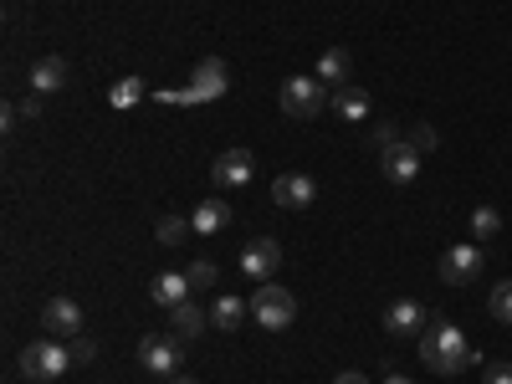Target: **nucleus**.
<instances>
[{"instance_id": "nucleus-1", "label": "nucleus", "mask_w": 512, "mask_h": 384, "mask_svg": "<svg viewBox=\"0 0 512 384\" xmlns=\"http://www.w3.org/2000/svg\"><path fill=\"white\" fill-rule=\"evenodd\" d=\"M420 359H425V369H436V374H461L477 354H472V344H466V333L456 323L436 318L431 328L420 333Z\"/></svg>"}, {"instance_id": "nucleus-2", "label": "nucleus", "mask_w": 512, "mask_h": 384, "mask_svg": "<svg viewBox=\"0 0 512 384\" xmlns=\"http://www.w3.org/2000/svg\"><path fill=\"white\" fill-rule=\"evenodd\" d=\"M231 88V72L221 57H205L190 72V88H154V103H175V108H200V103H221Z\"/></svg>"}, {"instance_id": "nucleus-3", "label": "nucleus", "mask_w": 512, "mask_h": 384, "mask_svg": "<svg viewBox=\"0 0 512 384\" xmlns=\"http://www.w3.org/2000/svg\"><path fill=\"white\" fill-rule=\"evenodd\" d=\"M72 369V349L62 344V338H36V344L21 349V374L36 379V384H52Z\"/></svg>"}, {"instance_id": "nucleus-4", "label": "nucleus", "mask_w": 512, "mask_h": 384, "mask_svg": "<svg viewBox=\"0 0 512 384\" xmlns=\"http://www.w3.org/2000/svg\"><path fill=\"white\" fill-rule=\"evenodd\" d=\"M251 318L262 323V328H272V333H282L297 318V297L287 287H277V282H262V287H256V297H251Z\"/></svg>"}, {"instance_id": "nucleus-5", "label": "nucleus", "mask_w": 512, "mask_h": 384, "mask_svg": "<svg viewBox=\"0 0 512 384\" xmlns=\"http://www.w3.org/2000/svg\"><path fill=\"white\" fill-rule=\"evenodd\" d=\"M328 108V88L318 77H287L282 82V113L287 118H297V123H308V118H318Z\"/></svg>"}, {"instance_id": "nucleus-6", "label": "nucleus", "mask_w": 512, "mask_h": 384, "mask_svg": "<svg viewBox=\"0 0 512 384\" xmlns=\"http://www.w3.org/2000/svg\"><path fill=\"white\" fill-rule=\"evenodd\" d=\"M180 359H185V338H139V364L159 379H175L180 374Z\"/></svg>"}, {"instance_id": "nucleus-7", "label": "nucleus", "mask_w": 512, "mask_h": 384, "mask_svg": "<svg viewBox=\"0 0 512 384\" xmlns=\"http://www.w3.org/2000/svg\"><path fill=\"white\" fill-rule=\"evenodd\" d=\"M477 277H482V246L456 241V246H446V251H441V282L466 287V282H477Z\"/></svg>"}, {"instance_id": "nucleus-8", "label": "nucleus", "mask_w": 512, "mask_h": 384, "mask_svg": "<svg viewBox=\"0 0 512 384\" xmlns=\"http://www.w3.org/2000/svg\"><path fill=\"white\" fill-rule=\"evenodd\" d=\"M379 169H384V180H390V185H415V175H420V149H415L410 139L384 144V149H379Z\"/></svg>"}, {"instance_id": "nucleus-9", "label": "nucleus", "mask_w": 512, "mask_h": 384, "mask_svg": "<svg viewBox=\"0 0 512 384\" xmlns=\"http://www.w3.org/2000/svg\"><path fill=\"white\" fill-rule=\"evenodd\" d=\"M256 175V154L251 149H226L216 164H210V180H216V190H246Z\"/></svg>"}, {"instance_id": "nucleus-10", "label": "nucleus", "mask_w": 512, "mask_h": 384, "mask_svg": "<svg viewBox=\"0 0 512 384\" xmlns=\"http://www.w3.org/2000/svg\"><path fill=\"white\" fill-rule=\"evenodd\" d=\"M277 267H282V246L272 236H256V241L241 246V277L267 282V277H277Z\"/></svg>"}, {"instance_id": "nucleus-11", "label": "nucleus", "mask_w": 512, "mask_h": 384, "mask_svg": "<svg viewBox=\"0 0 512 384\" xmlns=\"http://www.w3.org/2000/svg\"><path fill=\"white\" fill-rule=\"evenodd\" d=\"M425 328H431V313H425V303H415V297H400V303L384 308V333H395V338H420Z\"/></svg>"}, {"instance_id": "nucleus-12", "label": "nucleus", "mask_w": 512, "mask_h": 384, "mask_svg": "<svg viewBox=\"0 0 512 384\" xmlns=\"http://www.w3.org/2000/svg\"><path fill=\"white\" fill-rule=\"evenodd\" d=\"M41 328H47V338H77L82 333V308L72 303V297H52V303L41 308Z\"/></svg>"}, {"instance_id": "nucleus-13", "label": "nucleus", "mask_w": 512, "mask_h": 384, "mask_svg": "<svg viewBox=\"0 0 512 384\" xmlns=\"http://www.w3.org/2000/svg\"><path fill=\"white\" fill-rule=\"evenodd\" d=\"M313 195H318V185H313L308 175H277V180H272V200H277L282 210H308Z\"/></svg>"}, {"instance_id": "nucleus-14", "label": "nucleus", "mask_w": 512, "mask_h": 384, "mask_svg": "<svg viewBox=\"0 0 512 384\" xmlns=\"http://www.w3.org/2000/svg\"><path fill=\"white\" fill-rule=\"evenodd\" d=\"M190 226H195V236H221V231H231V205H226L221 195L200 200L195 216H190Z\"/></svg>"}, {"instance_id": "nucleus-15", "label": "nucleus", "mask_w": 512, "mask_h": 384, "mask_svg": "<svg viewBox=\"0 0 512 384\" xmlns=\"http://www.w3.org/2000/svg\"><path fill=\"white\" fill-rule=\"evenodd\" d=\"M190 292H195V287H190L185 272H154V282H149V297H154L159 308H180Z\"/></svg>"}, {"instance_id": "nucleus-16", "label": "nucleus", "mask_w": 512, "mask_h": 384, "mask_svg": "<svg viewBox=\"0 0 512 384\" xmlns=\"http://www.w3.org/2000/svg\"><path fill=\"white\" fill-rule=\"evenodd\" d=\"M349 72H354V57L344 47H328L318 57V82H323V88H349Z\"/></svg>"}, {"instance_id": "nucleus-17", "label": "nucleus", "mask_w": 512, "mask_h": 384, "mask_svg": "<svg viewBox=\"0 0 512 384\" xmlns=\"http://www.w3.org/2000/svg\"><path fill=\"white\" fill-rule=\"evenodd\" d=\"M57 88H67V62L62 57H41L36 67H31V93H57Z\"/></svg>"}, {"instance_id": "nucleus-18", "label": "nucleus", "mask_w": 512, "mask_h": 384, "mask_svg": "<svg viewBox=\"0 0 512 384\" xmlns=\"http://www.w3.org/2000/svg\"><path fill=\"white\" fill-rule=\"evenodd\" d=\"M169 328H175V338H200L210 328V313H200L190 297H185L180 308H169Z\"/></svg>"}, {"instance_id": "nucleus-19", "label": "nucleus", "mask_w": 512, "mask_h": 384, "mask_svg": "<svg viewBox=\"0 0 512 384\" xmlns=\"http://www.w3.org/2000/svg\"><path fill=\"white\" fill-rule=\"evenodd\" d=\"M333 113L344 118V123H364V118H369V93L354 88V82H349V88H338V93H333Z\"/></svg>"}, {"instance_id": "nucleus-20", "label": "nucleus", "mask_w": 512, "mask_h": 384, "mask_svg": "<svg viewBox=\"0 0 512 384\" xmlns=\"http://www.w3.org/2000/svg\"><path fill=\"white\" fill-rule=\"evenodd\" d=\"M251 303H241V297H216V308H210V328H221V333H236L246 323Z\"/></svg>"}, {"instance_id": "nucleus-21", "label": "nucleus", "mask_w": 512, "mask_h": 384, "mask_svg": "<svg viewBox=\"0 0 512 384\" xmlns=\"http://www.w3.org/2000/svg\"><path fill=\"white\" fill-rule=\"evenodd\" d=\"M149 98V82L144 77H118L113 88H108V103L113 108H134V103H144Z\"/></svg>"}, {"instance_id": "nucleus-22", "label": "nucleus", "mask_w": 512, "mask_h": 384, "mask_svg": "<svg viewBox=\"0 0 512 384\" xmlns=\"http://www.w3.org/2000/svg\"><path fill=\"white\" fill-rule=\"evenodd\" d=\"M154 236H159V241H164V246H180V241H185V236H195V226H190V216H164V221H159V231H154Z\"/></svg>"}, {"instance_id": "nucleus-23", "label": "nucleus", "mask_w": 512, "mask_h": 384, "mask_svg": "<svg viewBox=\"0 0 512 384\" xmlns=\"http://www.w3.org/2000/svg\"><path fill=\"white\" fill-rule=\"evenodd\" d=\"M472 231H477L482 241L497 236V231H502V210H497V205H477V210H472Z\"/></svg>"}, {"instance_id": "nucleus-24", "label": "nucleus", "mask_w": 512, "mask_h": 384, "mask_svg": "<svg viewBox=\"0 0 512 384\" xmlns=\"http://www.w3.org/2000/svg\"><path fill=\"white\" fill-rule=\"evenodd\" d=\"M185 277H190V287H195V292H210V287L221 282V267H216V262H195Z\"/></svg>"}, {"instance_id": "nucleus-25", "label": "nucleus", "mask_w": 512, "mask_h": 384, "mask_svg": "<svg viewBox=\"0 0 512 384\" xmlns=\"http://www.w3.org/2000/svg\"><path fill=\"white\" fill-rule=\"evenodd\" d=\"M492 318L512 328V282H497L492 287Z\"/></svg>"}, {"instance_id": "nucleus-26", "label": "nucleus", "mask_w": 512, "mask_h": 384, "mask_svg": "<svg viewBox=\"0 0 512 384\" xmlns=\"http://www.w3.org/2000/svg\"><path fill=\"white\" fill-rule=\"evenodd\" d=\"M405 139H410V144H415L420 154H431V149L441 144V134H436V128H431V123H415V128H410V134H405Z\"/></svg>"}, {"instance_id": "nucleus-27", "label": "nucleus", "mask_w": 512, "mask_h": 384, "mask_svg": "<svg viewBox=\"0 0 512 384\" xmlns=\"http://www.w3.org/2000/svg\"><path fill=\"white\" fill-rule=\"evenodd\" d=\"M93 354H98V344H93V338H72V364H93Z\"/></svg>"}, {"instance_id": "nucleus-28", "label": "nucleus", "mask_w": 512, "mask_h": 384, "mask_svg": "<svg viewBox=\"0 0 512 384\" xmlns=\"http://www.w3.org/2000/svg\"><path fill=\"white\" fill-rule=\"evenodd\" d=\"M482 384H512V364H487L482 369Z\"/></svg>"}, {"instance_id": "nucleus-29", "label": "nucleus", "mask_w": 512, "mask_h": 384, "mask_svg": "<svg viewBox=\"0 0 512 384\" xmlns=\"http://www.w3.org/2000/svg\"><path fill=\"white\" fill-rule=\"evenodd\" d=\"M16 118H41V93H26V98L16 103Z\"/></svg>"}, {"instance_id": "nucleus-30", "label": "nucleus", "mask_w": 512, "mask_h": 384, "mask_svg": "<svg viewBox=\"0 0 512 384\" xmlns=\"http://www.w3.org/2000/svg\"><path fill=\"white\" fill-rule=\"evenodd\" d=\"M374 144H379V149H384V144H395V128H390V123H379V128H374Z\"/></svg>"}, {"instance_id": "nucleus-31", "label": "nucleus", "mask_w": 512, "mask_h": 384, "mask_svg": "<svg viewBox=\"0 0 512 384\" xmlns=\"http://www.w3.org/2000/svg\"><path fill=\"white\" fill-rule=\"evenodd\" d=\"M333 384H369V379H364V369H344V374H338Z\"/></svg>"}, {"instance_id": "nucleus-32", "label": "nucleus", "mask_w": 512, "mask_h": 384, "mask_svg": "<svg viewBox=\"0 0 512 384\" xmlns=\"http://www.w3.org/2000/svg\"><path fill=\"white\" fill-rule=\"evenodd\" d=\"M384 384H415V379H405V374H390V379H384Z\"/></svg>"}, {"instance_id": "nucleus-33", "label": "nucleus", "mask_w": 512, "mask_h": 384, "mask_svg": "<svg viewBox=\"0 0 512 384\" xmlns=\"http://www.w3.org/2000/svg\"><path fill=\"white\" fill-rule=\"evenodd\" d=\"M169 384H195V379H180V374H175V379H169Z\"/></svg>"}]
</instances>
